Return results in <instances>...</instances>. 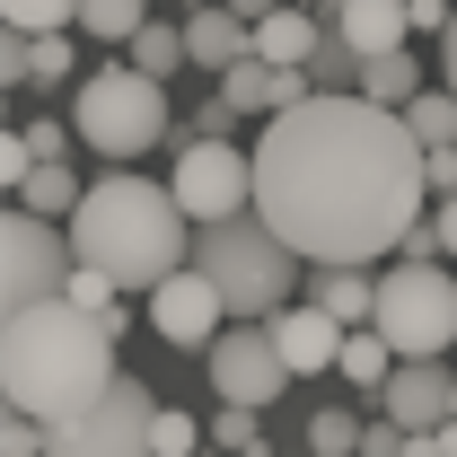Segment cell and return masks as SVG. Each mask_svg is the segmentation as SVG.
I'll return each instance as SVG.
<instances>
[{"label": "cell", "instance_id": "1", "mask_svg": "<svg viewBox=\"0 0 457 457\" xmlns=\"http://www.w3.org/2000/svg\"><path fill=\"white\" fill-rule=\"evenodd\" d=\"M431 194V150L413 123L361 88H317L264 114L255 141V212L308 264H378L413 237Z\"/></svg>", "mask_w": 457, "mask_h": 457}, {"label": "cell", "instance_id": "2", "mask_svg": "<svg viewBox=\"0 0 457 457\" xmlns=\"http://www.w3.org/2000/svg\"><path fill=\"white\" fill-rule=\"evenodd\" d=\"M123 378L114 370V326L88 317L79 299H36V308H9L0 326V396L9 413H36V422H71L79 404H97Z\"/></svg>", "mask_w": 457, "mask_h": 457}, {"label": "cell", "instance_id": "3", "mask_svg": "<svg viewBox=\"0 0 457 457\" xmlns=\"http://www.w3.org/2000/svg\"><path fill=\"white\" fill-rule=\"evenodd\" d=\"M71 246H79V264L114 273L123 290H159L168 273H185V203H176V185L114 168L71 212Z\"/></svg>", "mask_w": 457, "mask_h": 457}, {"label": "cell", "instance_id": "4", "mask_svg": "<svg viewBox=\"0 0 457 457\" xmlns=\"http://www.w3.org/2000/svg\"><path fill=\"white\" fill-rule=\"evenodd\" d=\"M194 264L212 273V290L228 299V317H282V308H290V282H299L308 255H299L264 212H237V220H212V228H203Z\"/></svg>", "mask_w": 457, "mask_h": 457}, {"label": "cell", "instance_id": "5", "mask_svg": "<svg viewBox=\"0 0 457 457\" xmlns=\"http://www.w3.org/2000/svg\"><path fill=\"white\" fill-rule=\"evenodd\" d=\"M71 132H79L97 159L132 168L141 150L168 141V79H150L141 62H106V71H88L79 97H71Z\"/></svg>", "mask_w": 457, "mask_h": 457}, {"label": "cell", "instance_id": "6", "mask_svg": "<svg viewBox=\"0 0 457 457\" xmlns=\"http://www.w3.org/2000/svg\"><path fill=\"white\" fill-rule=\"evenodd\" d=\"M370 326L396 343V361H449V343H457V273L396 255V273H378V317Z\"/></svg>", "mask_w": 457, "mask_h": 457}, {"label": "cell", "instance_id": "7", "mask_svg": "<svg viewBox=\"0 0 457 457\" xmlns=\"http://www.w3.org/2000/svg\"><path fill=\"white\" fill-rule=\"evenodd\" d=\"M150 422H159L150 378L123 370L97 404H79L71 422H45V457H150Z\"/></svg>", "mask_w": 457, "mask_h": 457}, {"label": "cell", "instance_id": "8", "mask_svg": "<svg viewBox=\"0 0 457 457\" xmlns=\"http://www.w3.org/2000/svg\"><path fill=\"white\" fill-rule=\"evenodd\" d=\"M71 264H79V246L62 237V220H45V212H9V228H0V308H36V299H62V282H71Z\"/></svg>", "mask_w": 457, "mask_h": 457}, {"label": "cell", "instance_id": "9", "mask_svg": "<svg viewBox=\"0 0 457 457\" xmlns=\"http://www.w3.org/2000/svg\"><path fill=\"white\" fill-rule=\"evenodd\" d=\"M176 203H185V220H237V212H255V150H237V141H185L176 150Z\"/></svg>", "mask_w": 457, "mask_h": 457}, {"label": "cell", "instance_id": "10", "mask_svg": "<svg viewBox=\"0 0 457 457\" xmlns=\"http://www.w3.org/2000/svg\"><path fill=\"white\" fill-rule=\"evenodd\" d=\"M203 370H212L220 404H255V413L290 387V361H282V343H273V317H237V326L203 352Z\"/></svg>", "mask_w": 457, "mask_h": 457}, {"label": "cell", "instance_id": "11", "mask_svg": "<svg viewBox=\"0 0 457 457\" xmlns=\"http://www.w3.org/2000/svg\"><path fill=\"white\" fill-rule=\"evenodd\" d=\"M220 317H228V299L212 290L203 264H185V273H168V282L150 290V335L168 343V352H212V343L228 335Z\"/></svg>", "mask_w": 457, "mask_h": 457}, {"label": "cell", "instance_id": "12", "mask_svg": "<svg viewBox=\"0 0 457 457\" xmlns=\"http://www.w3.org/2000/svg\"><path fill=\"white\" fill-rule=\"evenodd\" d=\"M378 404H387V422H396V431H449V422H457V378H449V361H396V378L378 387Z\"/></svg>", "mask_w": 457, "mask_h": 457}, {"label": "cell", "instance_id": "13", "mask_svg": "<svg viewBox=\"0 0 457 457\" xmlns=\"http://www.w3.org/2000/svg\"><path fill=\"white\" fill-rule=\"evenodd\" d=\"M343 335H352V326H343V317H326L317 299L273 317V343H282L290 378H317V370H335V361H343Z\"/></svg>", "mask_w": 457, "mask_h": 457}, {"label": "cell", "instance_id": "14", "mask_svg": "<svg viewBox=\"0 0 457 457\" xmlns=\"http://www.w3.org/2000/svg\"><path fill=\"white\" fill-rule=\"evenodd\" d=\"M185 54H194V71H237V62L255 54V27H246L228 0H194V18H185Z\"/></svg>", "mask_w": 457, "mask_h": 457}, {"label": "cell", "instance_id": "15", "mask_svg": "<svg viewBox=\"0 0 457 457\" xmlns=\"http://www.w3.org/2000/svg\"><path fill=\"white\" fill-rule=\"evenodd\" d=\"M326 18H335L343 36L361 45V62L413 45V9H404V0H326Z\"/></svg>", "mask_w": 457, "mask_h": 457}, {"label": "cell", "instance_id": "16", "mask_svg": "<svg viewBox=\"0 0 457 457\" xmlns=\"http://www.w3.org/2000/svg\"><path fill=\"white\" fill-rule=\"evenodd\" d=\"M317 45H326V18H308V9H273V18H255V54L282 62V71H308L317 62Z\"/></svg>", "mask_w": 457, "mask_h": 457}, {"label": "cell", "instance_id": "17", "mask_svg": "<svg viewBox=\"0 0 457 457\" xmlns=\"http://www.w3.org/2000/svg\"><path fill=\"white\" fill-rule=\"evenodd\" d=\"M326 317H343V326H370L378 317V282L361 273V264H317V290H308Z\"/></svg>", "mask_w": 457, "mask_h": 457}, {"label": "cell", "instance_id": "18", "mask_svg": "<svg viewBox=\"0 0 457 457\" xmlns=\"http://www.w3.org/2000/svg\"><path fill=\"white\" fill-rule=\"evenodd\" d=\"M361 97H378V106H413V97H422V54H404V45H396V54H370V62H361Z\"/></svg>", "mask_w": 457, "mask_h": 457}, {"label": "cell", "instance_id": "19", "mask_svg": "<svg viewBox=\"0 0 457 457\" xmlns=\"http://www.w3.org/2000/svg\"><path fill=\"white\" fill-rule=\"evenodd\" d=\"M18 203H27V212H45V220H71V212L88 203V185L71 176V159H36V176L18 185Z\"/></svg>", "mask_w": 457, "mask_h": 457}, {"label": "cell", "instance_id": "20", "mask_svg": "<svg viewBox=\"0 0 457 457\" xmlns=\"http://www.w3.org/2000/svg\"><path fill=\"white\" fill-rule=\"evenodd\" d=\"M335 370L352 378V387H370V396H378V387L396 378V343L378 335V326H352V335H343V361H335Z\"/></svg>", "mask_w": 457, "mask_h": 457}, {"label": "cell", "instance_id": "21", "mask_svg": "<svg viewBox=\"0 0 457 457\" xmlns=\"http://www.w3.org/2000/svg\"><path fill=\"white\" fill-rule=\"evenodd\" d=\"M361 449H370V431H361L352 404H317L308 413V457H361Z\"/></svg>", "mask_w": 457, "mask_h": 457}, {"label": "cell", "instance_id": "22", "mask_svg": "<svg viewBox=\"0 0 457 457\" xmlns=\"http://www.w3.org/2000/svg\"><path fill=\"white\" fill-rule=\"evenodd\" d=\"M150 27V0H79V36H97V45H132Z\"/></svg>", "mask_w": 457, "mask_h": 457}, {"label": "cell", "instance_id": "23", "mask_svg": "<svg viewBox=\"0 0 457 457\" xmlns=\"http://www.w3.org/2000/svg\"><path fill=\"white\" fill-rule=\"evenodd\" d=\"M0 27L9 36H71L79 27V0H0Z\"/></svg>", "mask_w": 457, "mask_h": 457}, {"label": "cell", "instance_id": "24", "mask_svg": "<svg viewBox=\"0 0 457 457\" xmlns=\"http://www.w3.org/2000/svg\"><path fill=\"white\" fill-rule=\"evenodd\" d=\"M404 123H413L422 150H449V141H457V88H422V97L404 106Z\"/></svg>", "mask_w": 457, "mask_h": 457}, {"label": "cell", "instance_id": "25", "mask_svg": "<svg viewBox=\"0 0 457 457\" xmlns=\"http://www.w3.org/2000/svg\"><path fill=\"white\" fill-rule=\"evenodd\" d=\"M62 299H79L88 317H106L114 335H123V282H114V273H97V264H71V282H62Z\"/></svg>", "mask_w": 457, "mask_h": 457}, {"label": "cell", "instance_id": "26", "mask_svg": "<svg viewBox=\"0 0 457 457\" xmlns=\"http://www.w3.org/2000/svg\"><path fill=\"white\" fill-rule=\"evenodd\" d=\"M308 79H317V88H361V45L343 36L335 18H326V45H317V62H308Z\"/></svg>", "mask_w": 457, "mask_h": 457}, {"label": "cell", "instance_id": "27", "mask_svg": "<svg viewBox=\"0 0 457 457\" xmlns=\"http://www.w3.org/2000/svg\"><path fill=\"white\" fill-rule=\"evenodd\" d=\"M132 62H141V71H150V79H168V71H185V27H159V18H150V27H141V36H132Z\"/></svg>", "mask_w": 457, "mask_h": 457}, {"label": "cell", "instance_id": "28", "mask_svg": "<svg viewBox=\"0 0 457 457\" xmlns=\"http://www.w3.org/2000/svg\"><path fill=\"white\" fill-rule=\"evenodd\" d=\"M203 449V422L185 413V404H159V422H150V457H194Z\"/></svg>", "mask_w": 457, "mask_h": 457}, {"label": "cell", "instance_id": "29", "mask_svg": "<svg viewBox=\"0 0 457 457\" xmlns=\"http://www.w3.org/2000/svg\"><path fill=\"white\" fill-rule=\"evenodd\" d=\"M71 36H27V71H36V79H45V88H62V79H71Z\"/></svg>", "mask_w": 457, "mask_h": 457}, {"label": "cell", "instance_id": "30", "mask_svg": "<svg viewBox=\"0 0 457 457\" xmlns=\"http://www.w3.org/2000/svg\"><path fill=\"white\" fill-rule=\"evenodd\" d=\"M255 422H264V413H255V404H220V422H212V440H220L228 457H237V449H255V440H264V431H255Z\"/></svg>", "mask_w": 457, "mask_h": 457}, {"label": "cell", "instance_id": "31", "mask_svg": "<svg viewBox=\"0 0 457 457\" xmlns=\"http://www.w3.org/2000/svg\"><path fill=\"white\" fill-rule=\"evenodd\" d=\"M0 457H45V422L36 413H9L0 422Z\"/></svg>", "mask_w": 457, "mask_h": 457}, {"label": "cell", "instance_id": "32", "mask_svg": "<svg viewBox=\"0 0 457 457\" xmlns=\"http://www.w3.org/2000/svg\"><path fill=\"white\" fill-rule=\"evenodd\" d=\"M27 176H36V141H27V132H9V141H0V185L18 194Z\"/></svg>", "mask_w": 457, "mask_h": 457}, {"label": "cell", "instance_id": "33", "mask_svg": "<svg viewBox=\"0 0 457 457\" xmlns=\"http://www.w3.org/2000/svg\"><path fill=\"white\" fill-rule=\"evenodd\" d=\"M404 9H413V36H449V18H457L449 0H404Z\"/></svg>", "mask_w": 457, "mask_h": 457}, {"label": "cell", "instance_id": "34", "mask_svg": "<svg viewBox=\"0 0 457 457\" xmlns=\"http://www.w3.org/2000/svg\"><path fill=\"white\" fill-rule=\"evenodd\" d=\"M27 141H36V159H71V132H62V123H45V114L27 123Z\"/></svg>", "mask_w": 457, "mask_h": 457}, {"label": "cell", "instance_id": "35", "mask_svg": "<svg viewBox=\"0 0 457 457\" xmlns=\"http://www.w3.org/2000/svg\"><path fill=\"white\" fill-rule=\"evenodd\" d=\"M431 194H457V141H449V150H431Z\"/></svg>", "mask_w": 457, "mask_h": 457}, {"label": "cell", "instance_id": "36", "mask_svg": "<svg viewBox=\"0 0 457 457\" xmlns=\"http://www.w3.org/2000/svg\"><path fill=\"white\" fill-rule=\"evenodd\" d=\"M431 228H440V246L457 255V194H440V212H431Z\"/></svg>", "mask_w": 457, "mask_h": 457}, {"label": "cell", "instance_id": "37", "mask_svg": "<svg viewBox=\"0 0 457 457\" xmlns=\"http://www.w3.org/2000/svg\"><path fill=\"white\" fill-rule=\"evenodd\" d=\"M404 457H449V449H440V431H404Z\"/></svg>", "mask_w": 457, "mask_h": 457}, {"label": "cell", "instance_id": "38", "mask_svg": "<svg viewBox=\"0 0 457 457\" xmlns=\"http://www.w3.org/2000/svg\"><path fill=\"white\" fill-rule=\"evenodd\" d=\"M440 79L457 88V18H449V36H440Z\"/></svg>", "mask_w": 457, "mask_h": 457}, {"label": "cell", "instance_id": "39", "mask_svg": "<svg viewBox=\"0 0 457 457\" xmlns=\"http://www.w3.org/2000/svg\"><path fill=\"white\" fill-rule=\"evenodd\" d=\"M228 9H237V18H246V27H255V18H273V9H282V0H228Z\"/></svg>", "mask_w": 457, "mask_h": 457}, {"label": "cell", "instance_id": "40", "mask_svg": "<svg viewBox=\"0 0 457 457\" xmlns=\"http://www.w3.org/2000/svg\"><path fill=\"white\" fill-rule=\"evenodd\" d=\"M440 449H449V457H457V422H449V431H440Z\"/></svg>", "mask_w": 457, "mask_h": 457}, {"label": "cell", "instance_id": "41", "mask_svg": "<svg viewBox=\"0 0 457 457\" xmlns=\"http://www.w3.org/2000/svg\"><path fill=\"white\" fill-rule=\"evenodd\" d=\"M237 457H273V449H264V440H255V449H237Z\"/></svg>", "mask_w": 457, "mask_h": 457}]
</instances>
